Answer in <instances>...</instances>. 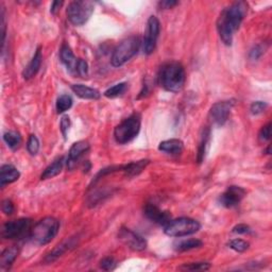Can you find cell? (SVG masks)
Masks as SVG:
<instances>
[{"label":"cell","instance_id":"cell-1","mask_svg":"<svg viewBox=\"0 0 272 272\" xmlns=\"http://www.w3.org/2000/svg\"><path fill=\"white\" fill-rule=\"evenodd\" d=\"M248 11L246 3L239 2L226 8L217 20V31L223 44L231 46L233 36L239 27Z\"/></svg>","mask_w":272,"mask_h":272},{"label":"cell","instance_id":"cell-2","mask_svg":"<svg viewBox=\"0 0 272 272\" xmlns=\"http://www.w3.org/2000/svg\"><path fill=\"white\" fill-rule=\"evenodd\" d=\"M185 80V69L180 63L168 62L159 69L158 83L167 92L179 93L184 87Z\"/></svg>","mask_w":272,"mask_h":272},{"label":"cell","instance_id":"cell-3","mask_svg":"<svg viewBox=\"0 0 272 272\" xmlns=\"http://www.w3.org/2000/svg\"><path fill=\"white\" fill-rule=\"evenodd\" d=\"M60 222L53 217H46L37 222L31 229L30 238L39 246L49 243L59 232Z\"/></svg>","mask_w":272,"mask_h":272},{"label":"cell","instance_id":"cell-4","mask_svg":"<svg viewBox=\"0 0 272 272\" xmlns=\"http://www.w3.org/2000/svg\"><path fill=\"white\" fill-rule=\"evenodd\" d=\"M140 46V41L137 36H129L121 41L113 51L111 63L114 67H120L132 59L137 53Z\"/></svg>","mask_w":272,"mask_h":272},{"label":"cell","instance_id":"cell-5","mask_svg":"<svg viewBox=\"0 0 272 272\" xmlns=\"http://www.w3.org/2000/svg\"><path fill=\"white\" fill-rule=\"evenodd\" d=\"M140 124H142V119H140V115L137 113H134L126 118L114 130V137L116 142L120 145L132 142L139 133Z\"/></svg>","mask_w":272,"mask_h":272},{"label":"cell","instance_id":"cell-6","mask_svg":"<svg viewBox=\"0 0 272 272\" xmlns=\"http://www.w3.org/2000/svg\"><path fill=\"white\" fill-rule=\"evenodd\" d=\"M200 223L189 217H181L170 220L164 227V232L167 236L170 237H184L193 235L200 230Z\"/></svg>","mask_w":272,"mask_h":272},{"label":"cell","instance_id":"cell-7","mask_svg":"<svg viewBox=\"0 0 272 272\" xmlns=\"http://www.w3.org/2000/svg\"><path fill=\"white\" fill-rule=\"evenodd\" d=\"M94 12V4L90 2L76 0L68 5L66 15L67 20L74 26L85 24Z\"/></svg>","mask_w":272,"mask_h":272},{"label":"cell","instance_id":"cell-8","mask_svg":"<svg viewBox=\"0 0 272 272\" xmlns=\"http://www.w3.org/2000/svg\"><path fill=\"white\" fill-rule=\"evenodd\" d=\"M60 59L70 73L76 74V76L82 78L87 76L88 73L87 63L82 59H77L74 57V54L69 48V46L67 45L62 46V48L60 50Z\"/></svg>","mask_w":272,"mask_h":272},{"label":"cell","instance_id":"cell-9","mask_svg":"<svg viewBox=\"0 0 272 272\" xmlns=\"http://www.w3.org/2000/svg\"><path fill=\"white\" fill-rule=\"evenodd\" d=\"M31 219L21 218L7 222L3 228V237L6 239H21L31 232Z\"/></svg>","mask_w":272,"mask_h":272},{"label":"cell","instance_id":"cell-10","mask_svg":"<svg viewBox=\"0 0 272 272\" xmlns=\"http://www.w3.org/2000/svg\"><path fill=\"white\" fill-rule=\"evenodd\" d=\"M159 30H161L159 21L155 16H150L147 22V28L144 37V52L146 54H151L155 50Z\"/></svg>","mask_w":272,"mask_h":272},{"label":"cell","instance_id":"cell-11","mask_svg":"<svg viewBox=\"0 0 272 272\" xmlns=\"http://www.w3.org/2000/svg\"><path fill=\"white\" fill-rule=\"evenodd\" d=\"M234 102L232 100L220 101L215 103L210 110V118L212 123L216 126H223L229 120L231 111L233 109Z\"/></svg>","mask_w":272,"mask_h":272},{"label":"cell","instance_id":"cell-12","mask_svg":"<svg viewBox=\"0 0 272 272\" xmlns=\"http://www.w3.org/2000/svg\"><path fill=\"white\" fill-rule=\"evenodd\" d=\"M118 238L133 251H144L147 248L146 239L130 229L121 228L118 233Z\"/></svg>","mask_w":272,"mask_h":272},{"label":"cell","instance_id":"cell-13","mask_svg":"<svg viewBox=\"0 0 272 272\" xmlns=\"http://www.w3.org/2000/svg\"><path fill=\"white\" fill-rule=\"evenodd\" d=\"M246 191L240 186L232 185L229 186L228 190L224 192L219 198V201L222 206L227 209H232L234 206L238 205L241 200L245 198Z\"/></svg>","mask_w":272,"mask_h":272},{"label":"cell","instance_id":"cell-14","mask_svg":"<svg viewBox=\"0 0 272 272\" xmlns=\"http://www.w3.org/2000/svg\"><path fill=\"white\" fill-rule=\"evenodd\" d=\"M144 213L146 217L156 224H159V226H166V224L171 220V216L168 212L162 211L159 208H157L156 205L152 203H148L146 204Z\"/></svg>","mask_w":272,"mask_h":272},{"label":"cell","instance_id":"cell-15","mask_svg":"<svg viewBox=\"0 0 272 272\" xmlns=\"http://www.w3.org/2000/svg\"><path fill=\"white\" fill-rule=\"evenodd\" d=\"M89 150V144L85 140H80V142L74 143L71 148L69 149L68 152V158H67V167L69 170H72L74 167L77 166L80 158L85 154Z\"/></svg>","mask_w":272,"mask_h":272},{"label":"cell","instance_id":"cell-16","mask_svg":"<svg viewBox=\"0 0 272 272\" xmlns=\"http://www.w3.org/2000/svg\"><path fill=\"white\" fill-rule=\"evenodd\" d=\"M42 61H43V55H42V48L39 47V48L36 49L32 60L30 61V63L27 65V67L24 69L23 71V77L26 80L32 79L35 74L39 72L41 65H42Z\"/></svg>","mask_w":272,"mask_h":272},{"label":"cell","instance_id":"cell-17","mask_svg":"<svg viewBox=\"0 0 272 272\" xmlns=\"http://www.w3.org/2000/svg\"><path fill=\"white\" fill-rule=\"evenodd\" d=\"M21 173L13 165H4L0 169V185L4 187L7 184H11L20 179Z\"/></svg>","mask_w":272,"mask_h":272},{"label":"cell","instance_id":"cell-18","mask_svg":"<svg viewBox=\"0 0 272 272\" xmlns=\"http://www.w3.org/2000/svg\"><path fill=\"white\" fill-rule=\"evenodd\" d=\"M71 89L78 97L82 99L98 100L101 97V94L99 90L86 85H83V84H73L71 86Z\"/></svg>","mask_w":272,"mask_h":272},{"label":"cell","instance_id":"cell-19","mask_svg":"<svg viewBox=\"0 0 272 272\" xmlns=\"http://www.w3.org/2000/svg\"><path fill=\"white\" fill-rule=\"evenodd\" d=\"M183 142L180 139L172 138V139H167L162 142L158 145V150L162 152L171 154V155H177L183 151Z\"/></svg>","mask_w":272,"mask_h":272},{"label":"cell","instance_id":"cell-20","mask_svg":"<svg viewBox=\"0 0 272 272\" xmlns=\"http://www.w3.org/2000/svg\"><path fill=\"white\" fill-rule=\"evenodd\" d=\"M150 161L149 159H142V161L137 162H131L127 165L121 166V170L124 174L128 177H133L135 175H138L140 172L145 170V168L149 165Z\"/></svg>","mask_w":272,"mask_h":272},{"label":"cell","instance_id":"cell-21","mask_svg":"<svg viewBox=\"0 0 272 272\" xmlns=\"http://www.w3.org/2000/svg\"><path fill=\"white\" fill-rule=\"evenodd\" d=\"M73 246H74L73 238H69V239H67V240L63 241V242L61 243V245H59V246L55 247V248L49 253V254L46 256L45 260H46L47 262H52V261H54L55 259H58L60 256H62L65 252L68 251L69 249H71Z\"/></svg>","mask_w":272,"mask_h":272},{"label":"cell","instance_id":"cell-22","mask_svg":"<svg viewBox=\"0 0 272 272\" xmlns=\"http://www.w3.org/2000/svg\"><path fill=\"white\" fill-rule=\"evenodd\" d=\"M64 163H65L64 157H59L58 159H55L52 164H50L44 170V172L41 175V180H48L57 176L62 171Z\"/></svg>","mask_w":272,"mask_h":272},{"label":"cell","instance_id":"cell-23","mask_svg":"<svg viewBox=\"0 0 272 272\" xmlns=\"http://www.w3.org/2000/svg\"><path fill=\"white\" fill-rule=\"evenodd\" d=\"M210 136H211V130L210 128H204L202 130V134L200 138V144L198 147V154H197V161L198 163H202L206 154V150L210 143Z\"/></svg>","mask_w":272,"mask_h":272},{"label":"cell","instance_id":"cell-24","mask_svg":"<svg viewBox=\"0 0 272 272\" xmlns=\"http://www.w3.org/2000/svg\"><path fill=\"white\" fill-rule=\"evenodd\" d=\"M18 255V249L16 247L7 248L0 256V267L3 269L10 268Z\"/></svg>","mask_w":272,"mask_h":272},{"label":"cell","instance_id":"cell-25","mask_svg":"<svg viewBox=\"0 0 272 272\" xmlns=\"http://www.w3.org/2000/svg\"><path fill=\"white\" fill-rule=\"evenodd\" d=\"M203 245V242L200 239L197 238H191V239H185V240H181L179 242L175 243V250L179 252H183V251H190L193 249H197L200 248Z\"/></svg>","mask_w":272,"mask_h":272},{"label":"cell","instance_id":"cell-26","mask_svg":"<svg viewBox=\"0 0 272 272\" xmlns=\"http://www.w3.org/2000/svg\"><path fill=\"white\" fill-rule=\"evenodd\" d=\"M4 140L9 148L16 150L22 144V136L16 131H9L4 134Z\"/></svg>","mask_w":272,"mask_h":272},{"label":"cell","instance_id":"cell-27","mask_svg":"<svg viewBox=\"0 0 272 272\" xmlns=\"http://www.w3.org/2000/svg\"><path fill=\"white\" fill-rule=\"evenodd\" d=\"M128 89V83L126 82H121L116 84L113 87H110L109 89H107L105 92V96L107 98H116L119 97L121 95H124V94L127 92Z\"/></svg>","mask_w":272,"mask_h":272},{"label":"cell","instance_id":"cell-28","mask_svg":"<svg viewBox=\"0 0 272 272\" xmlns=\"http://www.w3.org/2000/svg\"><path fill=\"white\" fill-rule=\"evenodd\" d=\"M72 107V99L69 95H62L57 100V111L59 114L68 111Z\"/></svg>","mask_w":272,"mask_h":272},{"label":"cell","instance_id":"cell-29","mask_svg":"<svg viewBox=\"0 0 272 272\" xmlns=\"http://www.w3.org/2000/svg\"><path fill=\"white\" fill-rule=\"evenodd\" d=\"M211 268L209 262H191V264H184L180 267L181 270L187 271H206Z\"/></svg>","mask_w":272,"mask_h":272},{"label":"cell","instance_id":"cell-30","mask_svg":"<svg viewBox=\"0 0 272 272\" xmlns=\"http://www.w3.org/2000/svg\"><path fill=\"white\" fill-rule=\"evenodd\" d=\"M27 150L28 152H29L31 155H35L37 154L40 150V140L35 135H30L29 138H28L27 142Z\"/></svg>","mask_w":272,"mask_h":272},{"label":"cell","instance_id":"cell-31","mask_svg":"<svg viewBox=\"0 0 272 272\" xmlns=\"http://www.w3.org/2000/svg\"><path fill=\"white\" fill-rule=\"evenodd\" d=\"M229 246L231 249H233L234 251L236 252H245L249 249V242L243 240V239H233L230 241Z\"/></svg>","mask_w":272,"mask_h":272},{"label":"cell","instance_id":"cell-32","mask_svg":"<svg viewBox=\"0 0 272 272\" xmlns=\"http://www.w3.org/2000/svg\"><path fill=\"white\" fill-rule=\"evenodd\" d=\"M267 103L266 102H262V101H255L253 102L251 105V108H250V111L251 113L253 115H258V114H261L262 112H264L266 109H267Z\"/></svg>","mask_w":272,"mask_h":272},{"label":"cell","instance_id":"cell-33","mask_svg":"<svg viewBox=\"0 0 272 272\" xmlns=\"http://www.w3.org/2000/svg\"><path fill=\"white\" fill-rule=\"evenodd\" d=\"M100 267L103 270H113L116 267V261L113 257H105L100 261Z\"/></svg>","mask_w":272,"mask_h":272},{"label":"cell","instance_id":"cell-34","mask_svg":"<svg viewBox=\"0 0 272 272\" xmlns=\"http://www.w3.org/2000/svg\"><path fill=\"white\" fill-rule=\"evenodd\" d=\"M258 137L261 142H267V140L270 139V137H271V123L267 124L266 126L261 128V130L259 131Z\"/></svg>","mask_w":272,"mask_h":272},{"label":"cell","instance_id":"cell-35","mask_svg":"<svg viewBox=\"0 0 272 272\" xmlns=\"http://www.w3.org/2000/svg\"><path fill=\"white\" fill-rule=\"evenodd\" d=\"M264 52H265V47L262 48L261 45H256L251 49L249 57L251 60H258Z\"/></svg>","mask_w":272,"mask_h":272},{"label":"cell","instance_id":"cell-36","mask_svg":"<svg viewBox=\"0 0 272 272\" xmlns=\"http://www.w3.org/2000/svg\"><path fill=\"white\" fill-rule=\"evenodd\" d=\"M2 210L6 215H12L14 212V204L11 200H4L3 204H2Z\"/></svg>","mask_w":272,"mask_h":272},{"label":"cell","instance_id":"cell-37","mask_svg":"<svg viewBox=\"0 0 272 272\" xmlns=\"http://www.w3.org/2000/svg\"><path fill=\"white\" fill-rule=\"evenodd\" d=\"M70 127V119L68 116H63V118L61 119V131L64 135V137H66L67 132Z\"/></svg>","mask_w":272,"mask_h":272},{"label":"cell","instance_id":"cell-38","mask_svg":"<svg viewBox=\"0 0 272 272\" xmlns=\"http://www.w3.org/2000/svg\"><path fill=\"white\" fill-rule=\"evenodd\" d=\"M232 232L235 233V234H247L250 232V227L247 226V224L240 223V224H237V226L234 227Z\"/></svg>","mask_w":272,"mask_h":272},{"label":"cell","instance_id":"cell-39","mask_svg":"<svg viewBox=\"0 0 272 272\" xmlns=\"http://www.w3.org/2000/svg\"><path fill=\"white\" fill-rule=\"evenodd\" d=\"M176 5H177V2H174V0H164V2H161V3L158 4L159 8L163 9V10H168V9H172Z\"/></svg>","mask_w":272,"mask_h":272},{"label":"cell","instance_id":"cell-40","mask_svg":"<svg viewBox=\"0 0 272 272\" xmlns=\"http://www.w3.org/2000/svg\"><path fill=\"white\" fill-rule=\"evenodd\" d=\"M62 5H63V2H53L51 5L50 12L52 14H55L57 13V11H59V9L62 7Z\"/></svg>","mask_w":272,"mask_h":272}]
</instances>
